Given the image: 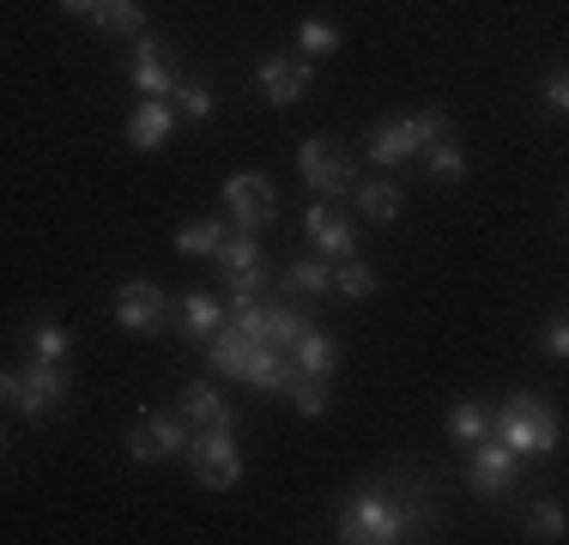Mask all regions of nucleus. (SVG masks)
<instances>
[{"label": "nucleus", "mask_w": 569, "mask_h": 545, "mask_svg": "<svg viewBox=\"0 0 569 545\" xmlns=\"http://www.w3.org/2000/svg\"><path fill=\"white\" fill-rule=\"evenodd\" d=\"M437 140H449V116L442 109H418V116H400V121H376L363 152H370V164H406Z\"/></svg>", "instance_id": "7ed1b4c3"}, {"label": "nucleus", "mask_w": 569, "mask_h": 545, "mask_svg": "<svg viewBox=\"0 0 569 545\" xmlns=\"http://www.w3.org/2000/svg\"><path fill=\"white\" fill-rule=\"evenodd\" d=\"M182 460L194 467V485H207V490H230L242 479V448L230 430H200Z\"/></svg>", "instance_id": "0eeeda50"}, {"label": "nucleus", "mask_w": 569, "mask_h": 545, "mask_svg": "<svg viewBox=\"0 0 569 545\" xmlns=\"http://www.w3.org/2000/svg\"><path fill=\"white\" fill-rule=\"evenodd\" d=\"M297 176H303L309 195L333 200V195H346V188H351V158L333 152V140H303V146H297Z\"/></svg>", "instance_id": "9b49d317"}, {"label": "nucleus", "mask_w": 569, "mask_h": 545, "mask_svg": "<svg viewBox=\"0 0 569 545\" xmlns=\"http://www.w3.org/2000/svg\"><path fill=\"white\" fill-rule=\"evenodd\" d=\"M297 49H303L309 61L333 54V49H340V24H328V19H303V31H297Z\"/></svg>", "instance_id": "c756f323"}, {"label": "nucleus", "mask_w": 569, "mask_h": 545, "mask_svg": "<svg viewBox=\"0 0 569 545\" xmlns=\"http://www.w3.org/2000/svg\"><path fill=\"white\" fill-rule=\"evenodd\" d=\"M249 351H254V339H242L237 327H219V334L207 339V358H212V370L230 376V382H242V370H249Z\"/></svg>", "instance_id": "4be33fe9"}, {"label": "nucleus", "mask_w": 569, "mask_h": 545, "mask_svg": "<svg viewBox=\"0 0 569 545\" xmlns=\"http://www.w3.org/2000/svg\"><path fill=\"white\" fill-rule=\"evenodd\" d=\"M224 212H230V230H267L279 218V200H273V176L261 170H237L224 176Z\"/></svg>", "instance_id": "20e7f679"}, {"label": "nucleus", "mask_w": 569, "mask_h": 545, "mask_svg": "<svg viewBox=\"0 0 569 545\" xmlns=\"http://www.w3.org/2000/svg\"><path fill=\"white\" fill-rule=\"evenodd\" d=\"M212 261H219V285L230 297H254L267 285V255L254 242V230H230L219 249H212Z\"/></svg>", "instance_id": "39448f33"}, {"label": "nucleus", "mask_w": 569, "mask_h": 545, "mask_svg": "<svg viewBox=\"0 0 569 545\" xmlns=\"http://www.w3.org/2000/svg\"><path fill=\"white\" fill-rule=\"evenodd\" d=\"M303 230H309V242H316V255H328V261L358 255V230H351V218L333 212V200H316V207L303 212Z\"/></svg>", "instance_id": "ddd939ff"}, {"label": "nucleus", "mask_w": 569, "mask_h": 545, "mask_svg": "<svg viewBox=\"0 0 569 545\" xmlns=\"http://www.w3.org/2000/svg\"><path fill=\"white\" fill-rule=\"evenodd\" d=\"M527 539H563V503H533L527 509Z\"/></svg>", "instance_id": "473e14b6"}, {"label": "nucleus", "mask_w": 569, "mask_h": 545, "mask_svg": "<svg viewBox=\"0 0 569 545\" xmlns=\"http://www.w3.org/2000/svg\"><path fill=\"white\" fill-rule=\"evenodd\" d=\"M194 425H188L182 413H146V418H133V430H128V455L133 460H170V455H188L194 448Z\"/></svg>", "instance_id": "423d86ee"}, {"label": "nucleus", "mask_w": 569, "mask_h": 545, "mask_svg": "<svg viewBox=\"0 0 569 545\" xmlns=\"http://www.w3.org/2000/svg\"><path fill=\"white\" fill-rule=\"evenodd\" d=\"M284 291H297V297H333V261L328 255H303V261H291L284 267Z\"/></svg>", "instance_id": "412c9836"}, {"label": "nucleus", "mask_w": 569, "mask_h": 545, "mask_svg": "<svg viewBox=\"0 0 569 545\" xmlns=\"http://www.w3.org/2000/svg\"><path fill=\"white\" fill-rule=\"evenodd\" d=\"M170 128H176V109L164 98H146L128 116V146H133V152H158V146L170 140Z\"/></svg>", "instance_id": "a211bd4d"}, {"label": "nucleus", "mask_w": 569, "mask_h": 545, "mask_svg": "<svg viewBox=\"0 0 569 545\" xmlns=\"http://www.w3.org/2000/svg\"><path fill=\"white\" fill-rule=\"evenodd\" d=\"M31 351L43 364H67V351H73V334H67L61 321H31Z\"/></svg>", "instance_id": "c85d7f7f"}, {"label": "nucleus", "mask_w": 569, "mask_h": 545, "mask_svg": "<svg viewBox=\"0 0 569 545\" xmlns=\"http://www.w3.org/2000/svg\"><path fill=\"white\" fill-rule=\"evenodd\" d=\"M170 98H182V116H188V121H207V116H212V91L200 86V79H176Z\"/></svg>", "instance_id": "72a5a7b5"}, {"label": "nucleus", "mask_w": 569, "mask_h": 545, "mask_svg": "<svg viewBox=\"0 0 569 545\" xmlns=\"http://www.w3.org/2000/svg\"><path fill=\"white\" fill-rule=\"evenodd\" d=\"M515 467H521V455H515V448H503L497 436H485V443H472V448H467V485L479 490V497H491V503H503V497H509Z\"/></svg>", "instance_id": "9d476101"}, {"label": "nucleus", "mask_w": 569, "mask_h": 545, "mask_svg": "<svg viewBox=\"0 0 569 545\" xmlns=\"http://www.w3.org/2000/svg\"><path fill=\"white\" fill-rule=\"evenodd\" d=\"M449 436H455L460 448L485 443V436H491V413H485L479 400H460V406H449Z\"/></svg>", "instance_id": "393cba45"}, {"label": "nucleus", "mask_w": 569, "mask_h": 545, "mask_svg": "<svg viewBox=\"0 0 569 545\" xmlns=\"http://www.w3.org/2000/svg\"><path fill=\"white\" fill-rule=\"evenodd\" d=\"M91 24L110 37H146V0H98Z\"/></svg>", "instance_id": "5701e85b"}, {"label": "nucleus", "mask_w": 569, "mask_h": 545, "mask_svg": "<svg viewBox=\"0 0 569 545\" xmlns=\"http://www.w3.org/2000/svg\"><path fill=\"white\" fill-rule=\"evenodd\" d=\"M128 79L140 98H170L176 91V67H170V49L152 43V37H133V54H128Z\"/></svg>", "instance_id": "f8f14e48"}, {"label": "nucleus", "mask_w": 569, "mask_h": 545, "mask_svg": "<svg viewBox=\"0 0 569 545\" xmlns=\"http://www.w3.org/2000/svg\"><path fill=\"white\" fill-rule=\"evenodd\" d=\"M242 382H249V388H261V394H284V382H291V351H279V346H267V339H254Z\"/></svg>", "instance_id": "6ab92c4d"}, {"label": "nucleus", "mask_w": 569, "mask_h": 545, "mask_svg": "<svg viewBox=\"0 0 569 545\" xmlns=\"http://www.w3.org/2000/svg\"><path fill=\"white\" fill-rule=\"evenodd\" d=\"M437 522V503H430V479L412 473V485H363L346 497L340 509V539L346 545H400Z\"/></svg>", "instance_id": "f257e3e1"}, {"label": "nucleus", "mask_w": 569, "mask_h": 545, "mask_svg": "<svg viewBox=\"0 0 569 545\" xmlns=\"http://www.w3.org/2000/svg\"><path fill=\"white\" fill-rule=\"evenodd\" d=\"M176 413H182L194 430H237V413H230V400H224L219 388H207V382H188L182 400H176Z\"/></svg>", "instance_id": "2eb2a0df"}, {"label": "nucleus", "mask_w": 569, "mask_h": 545, "mask_svg": "<svg viewBox=\"0 0 569 545\" xmlns=\"http://www.w3.org/2000/svg\"><path fill=\"white\" fill-rule=\"evenodd\" d=\"M230 327H237L242 339H261L267 334V304L261 297H230Z\"/></svg>", "instance_id": "7c9ffc66"}, {"label": "nucleus", "mask_w": 569, "mask_h": 545, "mask_svg": "<svg viewBox=\"0 0 569 545\" xmlns=\"http://www.w3.org/2000/svg\"><path fill=\"white\" fill-rule=\"evenodd\" d=\"M170 327H176L182 339H200V346H207V339L224 327V309H219V297H207V291H188V297H176V304H170Z\"/></svg>", "instance_id": "dca6fc26"}, {"label": "nucleus", "mask_w": 569, "mask_h": 545, "mask_svg": "<svg viewBox=\"0 0 569 545\" xmlns=\"http://www.w3.org/2000/svg\"><path fill=\"white\" fill-rule=\"evenodd\" d=\"M303 327H309V321H303V309H291V304H267V334H261V339H267V346H279V351H291V339L303 334Z\"/></svg>", "instance_id": "cd10ccee"}, {"label": "nucleus", "mask_w": 569, "mask_h": 545, "mask_svg": "<svg viewBox=\"0 0 569 545\" xmlns=\"http://www.w3.org/2000/svg\"><path fill=\"white\" fill-rule=\"evenodd\" d=\"M340 370V339L321 334V327H303L291 339V376H333Z\"/></svg>", "instance_id": "f3484780"}, {"label": "nucleus", "mask_w": 569, "mask_h": 545, "mask_svg": "<svg viewBox=\"0 0 569 545\" xmlns=\"http://www.w3.org/2000/svg\"><path fill=\"white\" fill-rule=\"evenodd\" d=\"M351 207H358L363 218H370V225H395V218L406 212V195H400L395 182H382V176H376V182L351 188Z\"/></svg>", "instance_id": "aec40b11"}, {"label": "nucleus", "mask_w": 569, "mask_h": 545, "mask_svg": "<svg viewBox=\"0 0 569 545\" xmlns=\"http://www.w3.org/2000/svg\"><path fill=\"white\" fill-rule=\"evenodd\" d=\"M0 455H7V430H0Z\"/></svg>", "instance_id": "58836bf2"}, {"label": "nucleus", "mask_w": 569, "mask_h": 545, "mask_svg": "<svg viewBox=\"0 0 569 545\" xmlns=\"http://www.w3.org/2000/svg\"><path fill=\"white\" fill-rule=\"evenodd\" d=\"M539 346H546V358H569V327H563V316H551L546 327H539Z\"/></svg>", "instance_id": "f704fd0d"}, {"label": "nucleus", "mask_w": 569, "mask_h": 545, "mask_svg": "<svg viewBox=\"0 0 569 545\" xmlns=\"http://www.w3.org/2000/svg\"><path fill=\"white\" fill-rule=\"evenodd\" d=\"M333 291H340L346 304H363V297L376 291V267H363L358 255H346V261L333 267Z\"/></svg>", "instance_id": "bb28decb"}, {"label": "nucleus", "mask_w": 569, "mask_h": 545, "mask_svg": "<svg viewBox=\"0 0 569 545\" xmlns=\"http://www.w3.org/2000/svg\"><path fill=\"white\" fill-rule=\"evenodd\" d=\"M309 79H316V67H309V61H291V54H267V61H261V98L273 103V109H291V103H303Z\"/></svg>", "instance_id": "4468645a"}, {"label": "nucleus", "mask_w": 569, "mask_h": 545, "mask_svg": "<svg viewBox=\"0 0 569 545\" xmlns=\"http://www.w3.org/2000/svg\"><path fill=\"white\" fill-rule=\"evenodd\" d=\"M425 164H430V176H442V182H460V176H467V152L449 146V140L425 146Z\"/></svg>", "instance_id": "2f4dec72"}, {"label": "nucleus", "mask_w": 569, "mask_h": 545, "mask_svg": "<svg viewBox=\"0 0 569 545\" xmlns=\"http://www.w3.org/2000/svg\"><path fill=\"white\" fill-rule=\"evenodd\" d=\"M539 98H546V109H551V116H563V109H569V79H563V73H551Z\"/></svg>", "instance_id": "c9c22d12"}, {"label": "nucleus", "mask_w": 569, "mask_h": 545, "mask_svg": "<svg viewBox=\"0 0 569 545\" xmlns=\"http://www.w3.org/2000/svg\"><path fill=\"white\" fill-rule=\"evenodd\" d=\"M67 12H73V19H91V7H98V0H61Z\"/></svg>", "instance_id": "4c0bfd02"}, {"label": "nucleus", "mask_w": 569, "mask_h": 545, "mask_svg": "<svg viewBox=\"0 0 569 545\" xmlns=\"http://www.w3.org/2000/svg\"><path fill=\"white\" fill-rule=\"evenodd\" d=\"M116 321L128 334H164L170 327V291L152 279H121L116 285Z\"/></svg>", "instance_id": "1a4fd4ad"}, {"label": "nucleus", "mask_w": 569, "mask_h": 545, "mask_svg": "<svg viewBox=\"0 0 569 545\" xmlns=\"http://www.w3.org/2000/svg\"><path fill=\"white\" fill-rule=\"evenodd\" d=\"M284 388H291V406H297L303 418H328V406H333L328 376H291Z\"/></svg>", "instance_id": "a878e982"}, {"label": "nucleus", "mask_w": 569, "mask_h": 545, "mask_svg": "<svg viewBox=\"0 0 569 545\" xmlns=\"http://www.w3.org/2000/svg\"><path fill=\"white\" fill-rule=\"evenodd\" d=\"M67 394H73V382H67L61 364H43L37 358L31 370H19V394H12V406H19L24 425H43L49 413H61Z\"/></svg>", "instance_id": "6e6552de"}, {"label": "nucleus", "mask_w": 569, "mask_h": 545, "mask_svg": "<svg viewBox=\"0 0 569 545\" xmlns=\"http://www.w3.org/2000/svg\"><path fill=\"white\" fill-rule=\"evenodd\" d=\"M224 237H230L224 218H188V225H176V242H170V249L182 255V261H194V255H212Z\"/></svg>", "instance_id": "b1692460"}, {"label": "nucleus", "mask_w": 569, "mask_h": 545, "mask_svg": "<svg viewBox=\"0 0 569 545\" xmlns=\"http://www.w3.org/2000/svg\"><path fill=\"white\" fill-rule=\"evenodd\" d=\"M12 394H19V370H0V406H12Z\"/></svg>", "instance_id": "e433bc0d"}, {"label": "nucleus", "mask_w": 569, "mask_h": 545, "mask_svg": "<svg viewBox=\"0 0 569 545\" xmlns=\"http://www.w3.org/2000/svg\"><path fill=\"white\" fill-rule=\"evenodd\" d=\"M491 436L527 460V455H551L558 436H563V425H558V413H551L539 394H509V400L491 413Z\"/></svg>", "instance_id": "f03ea898"}]
</instances>
